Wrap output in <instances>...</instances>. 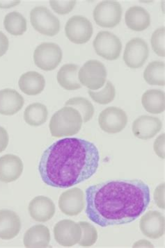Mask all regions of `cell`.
<instances>
[{
	"label": "cell",
	"mask_w": 165,
	"mask_h": 248,
	"mask_svg": "<svg viewBox=\"0 0 165 248\" xmlns=\"http://www.w3.org/2000/svg\"><path fill=\"white\" fill-rule=\"evenodd\" d=\"M165 62L155 61L147 65L144 72V78L147 83L152 86H164Z\"/></svg>",
	"instance_id": "4316f807"
},
{
	"label": "cell",
	"mask_w": 165,
	"mask_h": 248,
	"mask_svg": "<svg viewBox=\"0 0 165 248\" xmlns=\"http://www.w3.org/2000/svg\"><path fill=\"white\" fill-rule=\"evenodd\" d=\"M139 227L142 233L147 237L151 239L161 238L165 231L164 216L159 211H148L141 217Z\"/></svg>",
	"instance_id": "5bb4252c"
},
{
	"label": "cell",
	"mask_w": 165,
	"mask_h": 248,
	"mask_svg": "<svg viewBox=\"0 0 165 248\" xmlns=\"http://www.w3.org/2000/svg\"><path fill=\"white\" fill-rule=\"evenodd\" d=\"M24 170L21 158L14 155H5L0 157V181L11 183L18 180Z\"/></svg>",
	"instance_id": "9a60e30c"
},
{
	"label": "cell",
	"mask_w": 165,
	"mask_h": 248,
	"mask_svg": "<svg viewBox=\"0 0 165 248\" xmlns=\"http://www.w3.org/2000/svg\"><path fill=\"white\" fill-rule=\"evenodd\" d=\"M150 202L149 187L142 180H109L90 186L85 192L86 216L102 227L134 221Z\"/></svg>",
	"instance_id": "6da1fadb"
},
{
	"label": "cell",
	"mask_w": 165,
	"mask_h": 248,
	"mask_svg": "<svg viewBox=\"0 0 165 248\" xmlns=\"http://www.w3.org/2000/svg\"><path fill=\"white\" fill-rule=\"evenodd\" d=\"M48 111L46 106L39 102L31 104L25 108L24 119L32 127H39L48 121Z\"/></svg>",
	"instance_id": "d4e9b609"
},
{
	"label": "cell",
	"mask_w": 165,
	"mask_h": 248,
	"mask_svg": "<svg viewBox=\"0 0 165 248\" xmlns=\"http://www.w3.org/2000/svg\"><path fill=\"white\" fill-rule=\"evenodd\" d=\"M25 100L17 91L11 89L0 91V114L14 116L22 109Z\"/></svg>",
	"instance_id": "d6986e66"
},
{
	"label": "cell",
	"mask_w": 165,
	"mask_h": 248,
	"mask_svg": "<svg viewBox=\"0 0 165 248\" xmlns=\"http://www.w3.org/2000/svg\"><path fill=\"white\" fill-rule=\"evenodd\" d=\"M30 22L33 29L44 36H54L60 31L58 17L46 6L33 8L30 12Z\"/></svg>",
	"instance_id": "5b68a950"
},
{
	"label": "cell",
	"mask_w": 165,
	"mask_h": 248,
	"mask_svg": "<svg viewBox=\"0 0 165 248\" xmlns=\"http://www.w3.org/2000/svg\"><path fill=\"white\" fill-rule=\"evenodd\" d=\"M149 55L148 44L140 38H132L128 41L123 54V61L132 69L142 68Z\"/></svg>",
	"instance_id": "8fae6325"
},
{
	"label": "cell",
	"mask_w": 165,
	"mask_h": 248,
	"mask_svg": "<svg viewBox=\"0 0 165 248\" xmlns=\"http://www.w3.org/2000/svg\"><path fill=\"white\" fill-rule=\"evenodd\" d=\"M99 162L95 144L79 138H66L45 150L38 172L46 185L67 188L90 179L97 172Z\"/></svg>",
	"instance_id": "7a4b0ae2"
},
{
	"label": "cell",
	"mask_w": 165,
	"mask_h": 248,
	"mask_svg": "<svg viewBox=\"0 0 165 248\" xmlns=\"http://www.w3.org/2000/svg\"><path fill=\"white\" fill-rule=\"evenodd\" d=\"M123 9L116 1H103L94 9L93 16L96 23L104 28H114L120 23Z\"/></svg>",
	"instance_id": "52a82bcc"
},
{
	"label": "cell",
	"mask_w": 165,
	"mask_h": 248,
	"mask_svg": "<svg viewBox=\"0 0 165 248\" xmlns=\"http://www.w3.org/2000/svg\"><path fill=\"white\" fill-rule=\"evenodd\" d=\"M96 54L108 61L118 59L122 49V43L117 36L107 31L99 32L93 42Z\"/></svg>",
	"instance_id": "ba28073f"
},
{
	"label": "cell",
	"mask_w": 165,
	"mask_h": 248,
	"mask_svg": "<svg viewBox=\"0 0 165 248\" xmlns=\"http://www.w3.org/2000/svg\"><path fill=\"white\" fill-rule=\"evenodd\" d=\"M66 107H73L81 114L82 121L84 123L90 121L94 115V105L85 97H75L67 100L65 103Z\"/></svg>",
	"instance_id": "83f0119b"
},
{
	"label": "cell",
	"mask_w": 165,
	"mask_h": 248,
	"mask_svg": "<svg viewBox=\"0 0 165 248\" xmlns=\"http://www.w3.org/2000/svg\"><path fill=\"white\" fill-rule=\"evenodd\" d=\"M63 58V52L58 45L43 43L33 52L35 65L44 71H52L58 67Z\"/></svg>",
	"instance_id": "8992f818"
},
{
	"label": "cell",
	"mask_w": 165,
	"mask_h": 248,
	"mask_svg": "<svg viewBox=\"0 0 165 248\" xmlns=\"http://www.w3.org/2000/svg\"><path fill=\"white\" fill-rule=\"evenodd\" d=\"M105 87L100 91H88V94L91 97L93 100L96 103L100 105H108L110 102L115 100L116 96V90L115 86L107 81L106 84L104 85Z\"/></svg>",
	"instance_id": "f1b7e54d"
},
{
	"label": "cell",
	"mask_w": 165,
	"mask_h": 248,
	"mask_svg": "<svg viewBox=\"0 0 165 248\" xmlns=\"http://www.w3.org/2000/svg\"><path fill=\"white\" fill-rule=\"evenodd\" d=\"M78 223L81 227L82 232L78 244L82 247H91L94 246L98 240V232L95 227L85 221H80Z\"/></svg>",
	"instance_id": "f546056e"
},
{
	"label": "cell",
	"mask_w": 165,
	"mask_h": 248,
	"mask_svg": "<svg viewBox=\"0 0 165 248\" xmlns=\"http://www.w3.org/2000/svg\"><path fill=\"white\" fill-rule=\"evenodd\" d=\"M9 137L7 131L0 127V153L4 152L9 145Z\"/></svg>",
	"instance_id": "e575fe53"
},
{
	"label": "cell",
	"mask_w": 165,
	"mask_h": 248,
	"mask_svg": "<svg viewBox=\"0 0 165 248\" xmlns=\"http://www.w3.org/2000/svg\"><path fill=\"white\" fill-rule=\"evenodd\" d=\"M20 90L27 95H39L46 87L44 77L37 72L30 71L21 75L18 81Z\"/></svg>",
	"instance_id": "7402d4cb"
},
{
	"label": "cell",
	"mask_w": 165,
	"mask_h": 248,
	"mask_svg": "<svg viewBox=\"0 0 165 248\" xmlns=\"http://www.w3.org/2000/svg\"><path fill=\"white\" fill-rule=\"evenodd\" d=\"M100 129L108 134L122 132L127 125L128 116L121 108L110 107L104 109L99 116Z\"/></svg>",
	"instance_id": "30bf717a"
},
{
	"label": "cell",
	"mask_w": 165,
	"mask_h": 248,
	"mask_svg": "<svg viewBox=\"0 0 165 248\" xmlns=\"http://www.w3.org/2000/svg\"><path fill=\"white\" fill-rule=\"evenodd\" d=\"M49 229L43 225H36L29 229L24 235V246L27 248H47L50 242Z\"/></svg>",
	"instance_id": "44dd1931"
},
{
	"label": "cell",
	"mask_w": 165,
	"mask_h": 248,
	"mask_svg": "<svg viewBox=\"0 0 165 248\" xmlns=\"http://www.w3.org/2000/svg\"><path fill=\"white\" fill-rule=\"evenodd\" d=\"M165 134H163L155 139L154 143H153V150H154L155 154L157 156L163 159H165Z\"/></svg>",
	"instance_id": "836d02e7"
},
{
	"label": "cell",
	"mask_w": 165,
	"mask_h": 248,
	"mask_svg": "<svg viewBox=\"0 0 165 248\" xmlns=\"http://www.w3.org/2000/svg\"><path fill=\"white\" fill-rule=\"evenodd\" d=\"M53 232L54 239L64 247H72L78 244L82 233L79 223L67 219L57 222Z\"/></svg>",
	"instance_id": "7c38bea8"
},
{
	"label": "cell",
	"mask_w": 165,
	"mask_h": 248,
	"mask_svg": "<svg viewBox=\"0 0 165 248\" xmlns=\"http://www.w3.org/2000/svg\"><path fill=\"white\" fill-rule=\"evenodd\" d=\"M9 47V41L7 36L0 31V57H3L7 52Z\"/></svg>",
	"instance_id": "d590c367"
},
{
	"label": "cell",
	"mask_w": 165,
	"mask_h": 248,
	"mask_svg": "<svg viewBox=\"0 0 165 248\" xmlns=\"http://www.w3.org/2000/svg\"><path fill=\"white\" fill-rule=\"evenodd\" d=\"M125 21L130 30L142 31L150 25V16L142 6H134L129 8L125 14Z\"/></svg>",
	"instance_id": "ffe728a7"
},
{
	"label": "cell",
	"mask_w": 165,
	"mask_h": 248,
	"mask_svg": "<svg viewBox=\"0 0 165 248\" xmlns=\"http://www.w3.org/2000/svg\"><path fill=\"white\" fill-rule=\"evenodd\" d=\"M153 198L155 202V204L160 208V209H165V183L160 184L156 188H155L154 193H153Z\"/></svg>",
	"instance_id": "d6a6232c"
},
{
	"label": "cell",
	"mask_w": 165,
	"mask_h": 248,
	"mask_svg": "<svg viewBox=\"0 0 165 248\" xmlns=\"http://www.w3.org/2000/svg\"><path fill=\"white\" fill-rule=\"evenodd\" d=\"M29 212L35 221L46 222L53 217L56 208L54 203L48 197H35L29 204Z\"/></svg>",
	"instance_id": "e0dca14e"
},
{
	"label": "cell",
	"mask_w": 165,
	"mask_h": 248,
	"mask_svg": "<svg viewBox=\"0 0 165 248\" xmlns=\"http://www.w3.org/2000/svg\"><path fill=\"white\" fill-rule=\"evenodd\" d=\"M165 27L157 29L152 34L150 43L153 52L160 57H165Z\"/></svg>",
	"instance_id": "4dcf8cb0"
},
{
	"label": "cell",
	"mask_w": 165,
	"mask_h": 248,
	"mask_svg": "<svg viewBox=\"0 0 165 248\" xmlns=\"http://www.w3.org/2000/svg\"><path fill=\"white\" fill-rule=\"evenodd\" d=\"M78 78L80 84L89 90H99L106 83V68L99 61H88L80 68Z\"/></svg>",
	"instance_id": "277c9868"
},
{
	"label": "cell",
	"mask_w": 165,
	"mask_h": 248,
	"mask_svg": "<svg viewBox=\"0 0 165 248\" xmlns=\"http://www.w3.org/2000/svg\"><path fill=\"white\" fill-rule=\"evenodd\" d=\"M50 5L54 12L59 15H66L74 9L77 1L75 0L70 1H57L51 0L49 1Z\"/></svg>",
	"instance_id": "1f68e13d"
},
{
	"label": "cell",
	"mask_w": 165,
	"mask_h": 248,
	"mask_svg": "<svg viewBox=\"0 0 165 248\" xmlns=\"http://www.w3.org/2000/svg\"><path fill=\"white\" fill-rule=\"evenodd\" d=\"M20 3V1H0V8L1 9H10L11 7L18 5Z\"/></svg>",
	"instance_id": "8d00e7d4"
},
{
	"label": "cell",
	"mask_w": 165,
	"mask_h": 248,
	"mask_svg": "<svg viewBox=\"0 0 165 248\" xmlns=\"http://www.w3.org/2000/svg\"><path fill=\"white\" fill-rule=\"evenodd\" d=\"M84 192L79 188H70L62 193L59 198V208L68 217L79 215L85 206Z\"/></svg>",
	"instance_id": "4fadbf2b"
},
{
	"label": "cell",
	"mask_w": 165,
	"mask_h": 248,
	"mask_svg": "<svg viewBox=\"0 0 165 248\" xmlns=\"http://www.w3.org/2000/svg\"><path fill=\"white\" fill-rule=\"evenodd\" d=\"M21 220L16 212L8 209L0 210V238L11 240L16 237L21 230Z\"/></svg>",
	"instance_id": "ac0fdd59"
},
{
	"label": "cell",
	"mask_w": 165,
	"mask_h": 248,
	"mask_svg": "<svg viewBox=\"0 0 165 248\" xmlns=\"http://www.w3.org/2000/svg\"><path fill=\"white\" fill-rule=\"evenodd\" d=\"M79 65L76 64H65L57 73V79L59 84L67 91H75L81 89L78 73Z\"/></svg>",
	"instance_id": "603a6c76"
},
{
	"label": "cell",
	"mask_w": 165,
	"mask_h": 248,
	"mask_svg": "<svg viewBox=\"0 0 165 248\" xmlns=\"http://www.w3.org/2000/svg\"><path fill=\"white\" fill-rule=\"evenodd\" d=\"M4 27L13 36H22L27 30V20L20 13L13 11L4 17Z\"/></svg>",
	"instance_id": "484cf974"
},
{
	"label": "cell",
	"mask_w": 165,
	"mask_h": 248,
	"mask_svg": "<svg viewBox=\"0 0 165 248\" xmlns=\"http://www.w3.org/2000/svg\"><path fill=\"white\" fill-rule=\"evenodd\" d=\"M93 25L89 19L82 16H74L68 19L65 25L66 37L75 44L86 43L93 35Z\"/></svg>",
	"instance_id": "9c48e42d"
},
{
	"label": "cell",
	"mask_w": 165,
	"mask_h": 248,
	"mask_svg": "<svg viewBox=\"0 0 165 248\" xmlns=\"http://www.w3.org/2000/svg\"><path fill=\"white\" fill-rule=\"evenodd\" d=\"M142 104L144 109L152 114H160L165 109L164 91L151 89L146 91L142 97Z\"/></svg>",
	"instance_id": "cb8c5ba5"
},
{
	"label": "cell",
	"mask_w": 165,
	"mask_h": 248,
	"mask_svg": "<svg viewBox=\"0 0 165 248\" xmlns=\"http://www.w3.org/2000/svg\"><path fill=\"white\" fill-rule=\"evenodd\" d=\"M82 123V118L78 110L65 106L51 118L50 132L53 137H71L80 132Z\"/></svg>",
	"instance_id": "3957f363"
},
{
	"label": "cell",
	"mask_w": 165,
	"mask_h": 248,
	"mask_svg": "<svg viewBox=\"0 0 165 248\" xmlns=\"http://www.w3.org/2000/svg\"><path fill=\"white\" fill-rule=\"evenodd\" d=\"M132 248H154L153 245L147 240H140L133 245Z\"/></svg>",
	"instance_id": "74e56055"
},
{
	"label": "cell",
	"mask_w": 165,
	"mask_h": 248,
	"mask_svg": "<svg viewBox=\"0 0 165 248\" xmlns=\"http://www.w3.org/2000/svg\"><path fill=\"white\" fill-rule=\"evenodd\" d=\"M163 123L159 118L150 116L137 118L132 124V132L136 137L142 140L153 139L161 131Z\"/></svg>",
	"instance_id": "2e32d148"
}]
</instances>
